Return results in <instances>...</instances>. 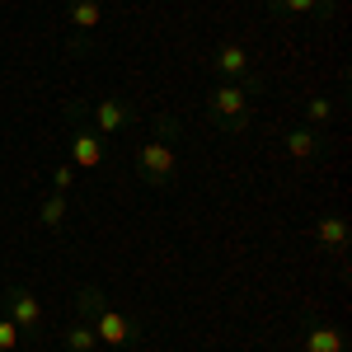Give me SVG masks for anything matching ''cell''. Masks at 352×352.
<instances>
[{
  "instance_id": "12",
  "label": "cell",
  "mask_w": 352,
  "mask_h": 352,
  "mask_svg": "<svg viewBox=\"0 0 352 352\" xmlns=\"http://www.w3.org/2000/svg\"><path fill=\"white\" fill-rule=\"evenodd\" d=\"M272 19H324L329 0H268Z\"/></svg>"
},
{
  "instance_id": "18",
  "label": "cell",
  "mask_w": 352,
  "mask_h": 352,
  "mask_svg": "<svg viewBox=\"0 0 352 352\" xmlns=\"http://www.w3.org/2000/svg\"><path fill=\"white\" fill-rule=\"evenodd\" d=\"M19 338H24V333L14 329V320L0 315V352H19Z\"/></svg>"
},
{
  "instance_id": "14",
  "label": "cell",
  "mask_w": 352,
  "mask_h": 352,
  "mask_svg": "<svg viewBox=\"0 0 352 352\" xmlns=\"http://www.w3.org/2000/svg\"><path fill=\"white\" fill-rule=\"evenodd\" d=\"M66 192H52V197H43V207H38V226L43 230H61L66 226Z\"/></svg>"
},
{
  "instance_id": "4",
  "label": "cell",
  "mask_w": 352,
  "mask_h": 352,
  "mask_svg": "<svg viewBox=\"0 0 352 352\" xmlns=\"http://www.w3.org/2000/svg\"><path fill=\"white\" fill-rule=\"evenodd\" d=\"M212 71H217L221 80H235V85H254V89H263V80L254 76V56L244 43H221L217 52H212Z\"/></svg>"
},
{
  "instance_id": "8",
  "label": "cell",
  "mask_w": 352,
  "mask_h": 352,
  "mask_svg": "<svg viewBox=\"0 0 352 352\" xmlns=\"http://www.w3.org/2000/svg\"><path fill=\"white\" fill-rule=\"evenodd\" d=\"M300 352H348V338H343V329L329 324V320H305Z\"/></svg>"
},
{
  "instance_id": "13",
  "label": "cell",
  "mask_w": 352,
  "mask_h": 352,
  "mask_svg": "<svg viewBox=\"0 0 352 352\" xmlns=\"http://www.w3.org/2000/svg\"><path fill=\"white\" fill-rule=\"evenodd\" d=\"M61 343H66V352H99V338H94V324L89 320H71V324L61 329Z\"/></svg>"
},
{
  "instance_id": "7",
  "label": "cell",
  "mask_w": 352,
  "mask_h": 352,
  "mask_svg": "<svg viewBox=\"0 0 352 352\" xmlns=\"http://www.w3.org/2000/svg\"><path fill=\"white\" fill-rule=\"evenodd\" d=\"M104 160H109V146H104V136L94 132L89 122H80V127L71 132V164H76V169H99Z\"/></svg>"
},
{
  "instance_id": "17",
  "label": "cell",
  "mask_w": 352,
  "mask_h": 352,
  "mask_svg": "<svg viewBox=\"0 0 352 352\" xmlns=\"http://www.w3.org/2000/svg\"><path fill=\"white\" fill-rule=\"evenodd\" d=\"M71 184H76V164L61 160V164L52 169V192H71Z\"/></svg>"
},
{
  "instance_id": "1",
  "label": "cell",
  "mask_w": 352,
  "mask_h": 352,
  "mask_svg": "<svg viewBox=\"0 0 352 352\" xmlns=\"http://www.w3.org/2000/svg\"><path fill=\"white\" fill-rule=\"evenodd\" d=\"M169 136H179V118H160L155 136L141 141V151H136V179L146 188H174V179H179V155H174Z\"/></svg>"
},
{
  "instance_id": "2",
  "label": "cell",
  "mask_w": 352,
  "mask_h": 352,
  "mask_svg": "<svg viewBox=\"0 0 352 352\" xmlns=\"http://www.w3.org/2000/svg\"><path fill=\"white\" fill-rule=\"evenodd\" d=\"M254 94H263V89L221 80L217 89H212V99H207L212 122H217L221 132H230V136H244V132H249V122H254Z\"/></svg>"
},
{
  "instance_id": "11",
  "label": "cell",
  "mask_w": 352,
  "mask_h": 352,
  "mask_svg": "<svg viewBox=\"0 0 352 352\" xmlns=\"http://www.w3.org/2000/svg\"><path fill=\"white\" fill-rule=\"evenodd\" d=\"M66 19H71V28L80 38H89V33H99V24H104V5L99 0H66Z\"/></svg>"
},
{
  "instance_id": "15",
  "label": "cell",
  "mask_w": 352,
  "mask_h": 352,
  "mask_svg": "<svg viewBox=\"0 0 352 352\" xmlns=\"http://www.w3.org/2000/svg\"><path fill=\"white\" fill-rule=\"evenodd\" d=\"M76 310H80V320H94V315L109 310V296H104L99 287H80V292H76Z\"/></svg>"
},
{
  "instance_id": "5",
  "label": "cell",
  "mask_w": 352,
  "mask_h": 352,
  "mask_svg": "<svg viewBox=\"0 0 352 352\" xmlns=\"http://www.w3.org/2000/svg\"><path fill=\"white\" fill-rule=\"evenodd\" d=\"M89 118H94L89 127L99 136H122L136 118V104H127V99H99V104H89Z\"/></svg>"
},
{
  "instance_id": "6",
  "label": "cell",
  "mask_w": 352,
  "mask_h": 352,
  "mask_svg": "<svg viewBox=\"0 0 352 352\" xmlns=\"http://www.w3.org/2000/svg\"><path fill=\"white\" fill-rule=\"evenodd\" d=\"M89 324H94V338H99L104 348H127V343H136V338H141V329H136L122 310H113V305L104 310V315H94Z\"/></svg>"
},
{
  "instance_id": "10",
  "label": "cell",
  "mask_w": 352,
  "mask_h": 352,
  "mask_svg": "<svg viewBox=\"0 0 352 352\" xmlns=\"http://www.w3.org/2000/svg\"><path fill=\"white\" fill-rule=\"evenodd\" d=\"M348 221L338 217V212H324V217L315 221V244H320V249H324V254H343V249H348Z\"/></svg>"
},
{
  "instance_id": "3",
  "label": "cell",
  "mask_w": 352,
  "mask_h": 352,
  "mask_svg": "<svg viewBox=\"0 0 352 352\" xmlns=\"http://www.w3.org/2000/svg\"><path fill=\"white\" fill-rule=\"evenodd\" d=\"M5 320H14L19 333L38 338L43 324H47V310H43V300L33 296L28 287H5Z\"/></svg>"
},
{
  "instance_id": "9",
  "label": "cell",
  "mask_w": 352,
  "mask_h": 352,
  "mask_svg": "<svg viewBox=\"0 0 352 352\" xmlns=\"http://www.w3.org/2000/svg\"><path fill=\"white\" fill-rule=\"evenodd\" d=\"M282 151H287V160H320L324 155V132L320 127H296V132H287L282 141Z\"/></svg>"
},
{
  "instance_id": "16",
  "label": "cell",
  "mask_w": 352,
  "mask_h": 352,
  "mask_svg": "<svg viewBox=\"0 0 352 352\" xmlns=\"http://www.w3.org/2000/svg\"><path fill=\"white\" fill-rule=\"evenodd\" d=\"M333 113H338V104L324 99V94H315V99L305 104V127H324V122H333Z\"/></svg>"
}]
</instances>
